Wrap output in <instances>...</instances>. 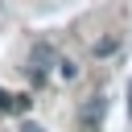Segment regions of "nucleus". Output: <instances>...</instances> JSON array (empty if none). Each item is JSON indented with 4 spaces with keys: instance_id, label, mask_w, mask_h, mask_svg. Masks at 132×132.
<instances>
[{
    "instance_id": "f257e3e1",
    "label": "nucleus",
    "mask_w": 132,
    "mask_h": 132,
    "mask_svg": "<svg viewBox=\"0 0 132 132\" xmlns=\"http://www.w3.org/2000/svg\"><path fill=\"white\" fill-rule=\"evenodd\" d=\"M54 62H58L54 45H50V41H37L33 54H29V78H33V82H45V74L54 70Z\"/></svg>"
},
{
    "instance_id": "f03ea898",
    "label": "nucleus",
    "mask_w": 132,
    "mask_h": 132,
    "mask_svg": "<svg viewBox=\"0 0 132 132\" xmlns=\"http://www.w3.org/2000/svg\"><path fill=\"white\" fill-rule=\"evenodd\" d=\"M103 111H107V95H91V99L82 103V132H99Z\"/></svg>"
},
{
    "instance_id": "7ed1b4c3",
    "label": "nucleus",
    "mask_w": 132,
    "mask_h": 132,
    "mask_svg": "<svg viewBox=\"0 0 132 132\" xmlns=\"http://www.w3.org/2000/svg\"><path fill=\"white\" fill-rule=\"evenodd\" d=\"M33 103H29V95H8L4 87H0V111H16V116H25Z\"/></svg>"
},
{
    "instance_id": "20e7f679",
    "label": "nucleus",
    "mask_w": 132,
    "mask_h": 132,
    "mask_svg": "<svg viewBox=\"0 0 132 132\" xmlns=\"http://www.w3.org/2000/svg\"><path fill=\"white\" fill-rule=\"evenodd\" d=\"M111 50H120V41L116 37H103V41H95V54L103 58V54H111Z\"/></svg>"
},
{
    "instance_id": "39448f33",
    "label": "nucleus",
    "mask_w": 132,
    "mask_h": 132,
    "mask_svg": "<svg viewBox=\"0 0 132 132\" xmlns=\"http://www.w3.org/2000/svg\"><path fill=\"white\" fill-rule=\"evenodd\" d=\"M58 74H62V78H78V66H74L70 58H62V62H58Z\"/></svg>"
},
{
    "instance_id": "423d86ee",
    "label": "nucleus",
    "mask_w": 132,
    "mask_h": 132,
    "mask_svg": "<svg viewBox=\"0 0 132 132\" xmlns=\"http://www.w3.org/2000/svg\"><path fill=\"white\" fill-rule=\"evenodd\" d=\"M21 132H41V128H37L33 120H25V124H21Z\"/></svg>"
},
{
    "instance_id": "0eeeda50",
    "label": "nucleus",
    "mask_w": 132,
    "mask_h": 132,
    "mask_svg": "<svg viewBox=\"0 0 132 132\" xmlns=\"http://www.w3.org/2000/svg\"><path fill=\"white\" fill-rule=\"evenodd\" d=\"M128 120H132V78H128Z\"/></svg>"
}]
</instances>
